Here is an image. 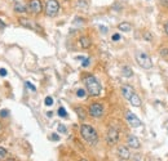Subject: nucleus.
<instances>
[{
    "mask_svg": "<svg viewBox=\"0 0 168 161\" xmlns=\"http://www.w3.org/2000/svg\"><path fill=\"white\" fill-rule=\"evenodd\" d=\"M84 84L87 87V90L91 95H100L101 93V84L98 83V80L93 76V75H88V76L84 79Z\"/></svg>",
    "mask_w": 168,
    "mask_h": 161,
    "instance_id": "f257e3e1",
    "label": "nucleus"
},
{
    "mask_svg": "<svg viewBox=\"0 0 168 161\" xmlns=\"http://www.w3.org/2000/svg\"><path fill=\"white\" fill-rule=\"evenodd\" d=\"M80 134H81V137L86 139L88 143H96V142L98 141L97 132L94 130V128L91 126V125H87V124L81 125V128H80Z\"/></svg>",
    "mask_w": 168,
    "mask_h": 161,
    "instance_id": "f03ea898",
    "label": "nucleus"
},
{
    "mask_svg": "<svg viewBox=\"0 0 168 161\" xmlns=\"http://www.w3.org/2000/svg\"><path fill=\"white\" fill-rule=\"evenodd\" d=\"M136 61H137V63L145 70H149V68L153 67V61H151L150 56L145 52H137L136 53Z\"/></svg>",
    "mask_w": 168,
    "mask_h": 161,
    "instance_id": "7ed1b4c3",
    "label": "nucleus"
},
{
    "mask_svg": "<svg viewBox=\"0 0 168 161\" xmlns=\"http://www.w3.org/2000/svg\"><path fill=\"white\" fill-rule=\"evenodd\" d=\"M58 10H60V4H58L57 0H48L47 4H45V13H47V16L55 17V16H57Z\"/></svg>",
    "mask_w": 168,
    "mask_h": 161,
    "instance_id": "20e7f679",
    "label": "nucleus"
},
{
    "mask_svg": "<svg viewBox=\"0 0 168 161\" xmlns=\"http://www.w3.org/2000/svg\"><path fill=\"white\" fill-rule=\"evenodd\" d=\"M89 115L94 119H98L103 115V107L101 103H93L89 107Z\"/></svg>",
    "mask_w": 168,
    "mask_h": 161,
    "instance_id": "39448f33",
    "label": "nucleus"
},
{
    "mask_svg": "<svg viewBox=\"0 0 168 161\" xmlns=\"http://www.w3.org/2000/svg\"><path fill=\"white\" fill-rule=\"evenodd\" d=\"M106 141L109 144H115L119 141V132L115 128H110L106 134Z\"/></svg>",
    "mask_w": 168,
    "mask_h": 161,
    "instance_id": "423d86ee",
    "label": "nucleus"
},
{
    "mask_svg": "<svg viewBox=\"0 0 168 161\" xmlns=\"http://www.w3.org/2000/svg\"><path fill=\"white\" fill-rule=\"evenodd\" d=\"M125 120L128 121V124H129L132 128H139V126H141V124H142L139 117L136 116L134 113H132L131 111H127V112H125Z\"/></svg>",
    "mask_w": 168,
    "mask_h": 161,
    "instance_id": "0eeeda50",
    "label": "nucleus"
},
{
    "mask_svg": "<svg viewBox=\"0 0 168 161\" xmlns=\"http://www.w3.org/2000/svg\"><path fill=\"white\" fill-rule=\"evenodd\" d=\"M18 21H19V25H21V26H24V27H26V28L41 31V27L38 26V25L35 23V21H31V19H29V18H19Z\"/></svg>",
    "mask_w": 168,
    "mask_h": 161,
    "instance_id": "6e6552de",
    "label": "nucleus"
},
{
    "mask_svg": "<svg viewBox=\"0 0 168 161\" xmlns=\"http://www.w3.org/2000/svg\"><path fill=\"white\" fill-rule=\"evenodd\" d=\"M41 9H43V5H41L40 0H30V3H29V10H30L31 13L38 14V13L41 12Z\"/></svg>",
    "mask_w": 168,
    "mask_h": 161,
    "instance_id": "1a4fd4ad",
    "label": "nucleus"
},
{
    "mask_svg": "<svg viewBox=\"0 0 168 161\" xmlns=\"http://www.w3.org/2000/svg\"><path fill=\"white\" fill-rule=\"evenodd\" d=\"M122 94H123V97L125 99H131V97L134 94V90H133V88L131 87V85H123L122 87Z\"/></svg>",
    "mask_w": 168,
    "mask_h": 161,
    "instance_id": "9d476101",
    "label": "nucleus"
},
{
    "mask_svg": "<svg viewBox=\"0 0 168 161\" xmlns=\"http://www.w3.org/2000/svg\"><path fill=\"white\" fill-rule=\"evenodd\" d=\"M118 156L122 158V160H128L131 157V152H129V149L125 147V146H120L118 148Z\"/></svg>",
    "mask_w": 168,
    "mask_h": 161,
    "instance_id": "9b49d317",
    "label": "nucleus"
},
{
    "mask_svg": "<svg viewBox=\"0 0 168 161\" xmlns=\"http://www.w3.org/2000/svg\"><path fill=\"white\" fill-rule=\"evenodd\" d=\"M127 143H128V146L129 147H132V148H140V141H139V138L137 137H134V135H129L128 138H127Z\"/></svg>",
    "mask_w": 168,
    "mask_h": 161,
    "instance_id": "f8f14e48",
    "label": "nucleus"
},
{
    "mask_svg": "<svg viewBox=\"0 0 168 161\" xmlns=\"http://www.w3.org/2000/svg\"><path fill=\"white\" fill-rule=\"evenodd\" d=\"M79 44H80V47H81V48L87 49V48H89V47H91V39H89V38H87V36H81V38L79 39Z\"/></svg>",
    "mask_w": 168,
    "mask_h": 161,
    "instance_id": "ddd939ff",
    "label": "nucleus"
},
{
    "mask_svg": "<svg viewBox=\"0 0 168 161\" xmlns=\"http://www.w3.org/2000/svg\"><path fill=\"white\" fill-rule=\"evenodd\" d=\"M129 102H131V104L134 106V107H140V106H141V98H140V97H139L137 94H136V93L131 97Z\"/></svg>",
    "mask_w": 168,
    "mask_h": 161,
    "instance_id": "4468645a",
    "label": "nucleus"
},
{
    "mask_svg": "<svg viewBox=\"0 0 168 161\" xmlns=\"http://www.w3.org/2000/svg\"><path fill=\"white\" fill-rule=\"evenodd\" d=\"M118 28H119L120 31H124V32H129V31L132 30V26H131V23H128V22H122V23H119Z\"/></svg>",
    "mask_w": 168,
    "mask_h": 161,
    "instance_id": "2eb2a0df",
    "label": "nucleus"
},
{
    "mask_svg": "<svg viewBox=\"0 0 168 161\" xmlns=\"http://www.w3.org/2000/svg\"><path fill=\"white\" fill-rule=\"evenodd\" d=\"M122 75H123L124 78H132V75H133L132 68L128 67V66H124V67L122 68Z\"/></svg>",
    "mask_w": 168,
    "mask_h": 161,
    "instance_id": "dca6fc26",
    "label": "nucleus"
},
{
    "mask_svg": "<svg viewBox=\"0 0 168 161\" xmlns=\"http://www.w3.org/2000/svg\"><path fill=\"white\" fill-rule=\"evenodd\" d=\"M14 10H16V12H18V13H24V12H26V7H25L24 4L16 3V5H14Z\"/></svg>",
    "mask_w": 168,
    "mask_h": 161,
    "instance_id": "f3484780",
    "label": "nucleus"
},
{
    "mask_svg": "<svg viewBox=\"0 0 168 161\" xmlns=\"http://www.w3.org/2000/svg\"><path fill=\"white\" fill-rule=\"evenodd\" d=\"M58 116H61V117H67V112H66V110L64 108V107H60V108H58Z\"/></svg>",
    "mask_w": 168,
    "mask_h": 161,
    "instance_id": "a211bd4d",
    "label": "nucleus"
},
{
    "mask_svg": "<svg viewBox=\"0 0 168 161\" xmlns=\"http://www.w3.org/2000/svg\"><path fill=\"white\" fill-rule=\"evenodd\" d=\"M7 155H8L7 149H5V148H3V147H0V160H4V158L7 157Z\"/></svg>",
    "mask_w": 168,
    "mask_h": 161,
    "instance_id": "6ab92c4d",
    "label": "nucleus"
},
{
    "mask_svg": "<svg viewBox=\"0 0 168 161\" xmlns=\"http://www.w3.org/2000/svg\"><path fill=\"white\" fill-rule=\"evenodd\" d=\"M58 132H60V133H62V134H65V133L67 132V129H66V126H65V125L60 124V125H58Z\"/></svg>",
    "mask_w": 168,
    "mask_h": 161,
    "instance_id": "aec40b11",
    "label": "nucleus"
},
{
    "mask_svg": "<svg viewBox=\"0 0 168 161\" xmlns=\"http://www.w3.org/2000/svg\"><path fill=\"white\" fill-rule=\"evenodd\" d=\"M76 95L79 97V98H84V97H86V90H84V89H79L76 92Z\"/></svg>",
    "mask_w": 168,
    "mask_h": 161,
    "instance_id": "412c9836",
    "label": "nucleus"
},
{
    "mask_svg": "<svg viewBox=\"0 0 168 161\" xmlns=\"http://www.w3.org/2000/svg\"><path fill=\"white\" fill-rule=\"evenodd\" d=\"M44 103H45V106H52L53 104V98H52V97H47Z\"/></svg>",
    "mask_w": 168,
    "mask_h": 161,
    "instance_id": "4be33fe9",
    "label": "nucleus"
},
{
    "mask_svg": "<svg viewBox=\"0 0 168 161\" xmlns=\"http://www.w3.org/2000/svg\"><path fill=\"white\" fill-rule=\"evenodd\" d=\"M76 112H78V115H79V117L80 119H84V117H86V115H84V111H83V108H76Z\"/></svg>",
    "mask_w": 168,
    "mask_h": 161,
    "instance_id": "5701e85b",
    "label": "nucleus"
},
{
    "mask_svg": "<svg viewBox=\"0 0 168 161\" xmlns=\"http://www.w3.org/2000/svg\"><path fill=\"white\" fill-rule=\"evenodd\" d=\"M26 87H27L29 89H31V90H33V92H35V90H36V88H35V87H34V85H33V84H31L30 81H26Z\"/></svg>",
    "mask_w": 168,
    "mask_h": 161,
    "instance_id": "b1692460",
    "label": "nucleus"
},
{
    "mask_svg": "<svg viewBox=\"0 0 168 161\" xmlns=\"http://www.w3.org/2000/svg\"><path fill=\"white\" fill-rule=\"evenodd\" d=\"M144 38H145L146 40H148V41H151V40H153V36H151V34H150V32H145Z\"/></svg>",
    "mask_w": 168,
    "mask_h": 161,
    "instance_id": "393cba45",
    "label": "nucleus"
},
{
    "mask_svg": "<svg viewBox=\"0 0 168 161\" xmlns=\"http://www.w3.org/2000/svg\"><path fill=\"white\" fill-rule=\"evenodd\" d=\"M89 62H91L89 58H84V59H83V63H81V66H83V67H87L88 64H89Z\"/></svg>",
    "mask_w": 168,
    "mask_h": 161,
    "instance_id": "a878e982",
    "label": "nucleus"
},
{
    "mask_svg": "<svg viewBox=\"0 0 168 161\" xmlns=\"http://www.w3.org/2000/svg\"><path fill=\"white\" fill-rule=\"evenodd\" d=\"M49 139H50V141H60V135L52 134V135H49Z\"/></svg>",
    "mask_w": 168,
    "mask_h": 161,
    "instance_id": "bb28decb",
    "label": "nucleus"
},
{
    "mask_svg": "<svg viewBox=\"0 0 168 161\" xmlns=\"http://www.w3.org/2000/svg\"><path fill=\"white\" fill-rule=\"evenodd\" d=\"M8 113H9V111H8V110H3L2 112H0V116H2V117H7V116H8Z\"/></svg>",
    "mask_w": 168,
    "mask_h": 161,
    "instance_id": "cd10ccee",
    "label": "nucleus"
},
{
    "mask_svg": "<svg viewBox=\"0 0 168 161\" xmlns=\"http://www.w3.org/2000/svg\"><path fill=\"white\" fill-rule=\"evenodd\" d=\"M7 70L5 68H0V76H7Z\"/></svg>",
    "mask_w": 168,
    "mask_h": 161,
    "instance_id": "c85d7f7f",
    "label": "nucleus"
},
{
    "mask_svg": "<svg viewBox=\"0 0 168 161\" xmlns=\"http://www.w3.org/2000/svg\"><path fill=\"white\" fill-rule=\"evenodd\" d=\"M119 39H120V35H119V34H114V35H113V40H114V41H118Z\"/></svg>",
    "mask_w": 168,
    "mask_h": 161,
    "instance_id": "c756f323",
    "label": "nucleus"
},
{
    "mask_svg": "<svg viewBox=\"0 0 168 161\" xmlns=\"http://www.w3.org/2000/svg\"><path fill=\"white\" fill-rule=\"evenodd\" d=\"M4 28H5V23L3 22V21H2V19H0V31H3Z\"/></svg>",
    "mask_w": 168,
    "mask_h": 161,
    "instance_id": "7c9ffc66",
    "label": "nucleus"
},
{
    "mask_svg": "<svg viewBox=\"0 0 168 161\" xmlns=\"http://www.w3.org/2000/svg\"><path fill=\"white\" fill-rule=\"evenodd\" d=\"M78 7H84V8H87V4H84V3H83V0H79V2H78Z\"/></svg>",
    "mask_w": 168,
    "mask_h": 161,
    "instance_id": "2f4dec72",
    "label": "nucleus"
},
{
    "mask_svg": "<svg viewBox=\"0 0 168 161\" xmlns=\"http://www.w3.org/2000/svg\"><path fill=\"white\" fill-rule=\"evenodd\" d=\"M162 56L168 57V49H163V50H162Z\"/></svg>",
    "mask_w": 168,
    "mask_h": 161,
    "instance_id": "473e14b6",
    "label": "nucleus"
},
{
    "mask_svg": "<svg viewBox=\"0 0 168 161\" xmlns=\"http://www.w3.org/2000/svg\"><path fill=\"white\" fill-rule=\"evenodd\" d=\"M100 30L103 32V34H106V32H108V28L105 27V26H100Z\"/></svg>",
    "mask_w": 168,
    "mask_h": 161,
    "instance_id": "72a5a7b5",
    "label": "nucleus"
},
{
    "mask_svg": "<svg viewBox=\"0 0 168 161\" xmlns=\"http://www.w3.org/2000/svg\"><path fill=\"white\" fill-rule=\"evenodd\" d=\"M164 28H165V32H167V35H168V22L165 23V26H164Z\"/></svg>",
    "mask_w": 168,
    "mask_h": 161,
    "instance_id": "f704fd0d",
    "label": "nucleus"
},
{
    "mask_svg": "<svg viewBox=\"0 0 168 161\" xmlns=\"http://www.w3.org/2000/svg\"><path fill=\"white\" fill-rule=\"evenodd\" d=\"M76 59H80V61H83V59H84V57H81V56H79V57H76Z\"/></svg>",
    "mask_w": 168,
    "mask_h": 161,
    "instance_id": "c9c22d12",
    "label": "nucleus"
},
{
    "mask_svg": "<svg viewBox=\"0 0 168 161\" xmlns=\"http://www.w3.org/2000/svg\"><path fill=\"white\" fill-rule=\"evenodd\" d=\"M5 161H16L14 158H8V160H5Z\"/></svg>",
    "mask_w": 168,
    "mask_h": 161,
    "instance_id": "e433bc0d",
    "label": "nucleus"
},
{
    "mask_svg": "<svg viewBox=\"0 0 168 161\" xmlns=\"http://www.w3.org/2000/svg\"><path fill=\"white\" fill-rule=\"evenodd\" d=\"M80 161H87V160H86V158H81V160H80Z\"/></svg>",
    "mask_w": 168,
    "mask_h": 161,
    "instance_id": "4c0bfd02",
    "label": "nucleus"
},
{
    "mask_svg": "<svg viewBox=\"0 0 168 161\" xmlns=\"http://www.w3.org/2000/svg\"><path fill=\"white\" fill-rule=\"evenodd\" d=\"M0 130H2V125H0Z\"/></svg>",
    "mask_w": 168,
    "mask_h": 161,
    "instance_id": "58836bf2",
    "label": "nucleus"
}]
</instances>
